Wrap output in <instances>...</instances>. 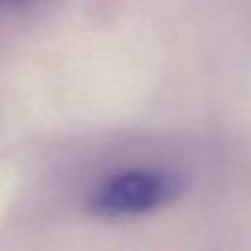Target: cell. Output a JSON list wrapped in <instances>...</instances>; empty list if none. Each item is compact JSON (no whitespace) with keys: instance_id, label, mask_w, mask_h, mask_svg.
<instances>
[{"instance_id":"cell-2","label":"cell","mask_w":251,"mask_h":251,"mask_svg":"<svg viewBox=\"0 0 251 251\" xmlns=\"http://www.w3.org/2000/svg\"><path fill=\"white\" fill-rule=\"evenodd\" d=\"M35 2H39V0H0V16L14 12V10H22V8L31 6Z\"/></svg>"},{"instance_id":"cell-1","label":"cell","mask_w":251,"mask_h":251,"mask_svg":"<svg viewBox=\"0 0 251 251\" xmlns=\"http://www.w3.org/2000/svg\"><path fill=\"white\" fill-rule=\"evenodd\" d=\"M180 190L182 180L173 173L131 169L102 180L90 194L88 206L104 218L141 216L173 202Z\"/></svg>"}]
</instances>
